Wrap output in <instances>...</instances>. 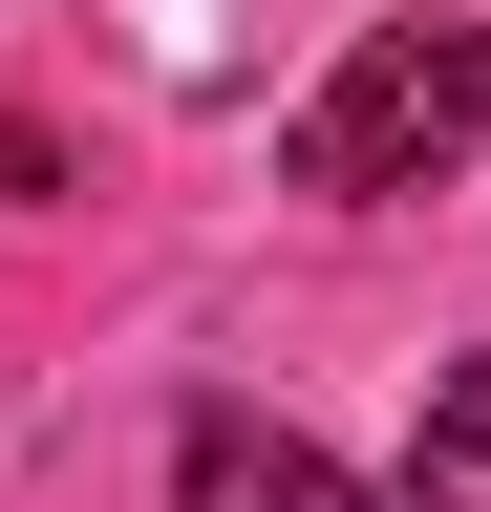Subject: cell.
Instances as JSON below:
<instances>
[{"instance_id":"6da1fadb","label":"cell","mask_w":491,"mask_h":512,"mask_svg":"<svg viewBox=\"0 0 491 512\" xmlns=\"http://www.w3.org/2000/svg\"><path fill=\"white\" fill-rule=\"evenodd\" d=\"M470 150H491V22H363L321 64V107L278 128L299 192H427V171H470Z\"/></svg>"},{"instance_id":"7a4b0ae2","label":"cell","mask_w":491,"mask_h":512,"mask_svg":"<svg viewBox=\"0 0 491 512\" xmlns=\"http://www.w3.org/2000/svg\"><path fill=\"white\" fill-rule=\"evenodd\" d=\"M171 512H385L342 470V448H299L278 406H193V448H171Z\"/></svg>"},{"instance_id":"3957f363","label":"cell","mask_w":491,"mask_h":512,"mask_svg":"<svg viewBox=\"0 0 491 512\" xmlns=\"http://www.w3.org/2000/svg\"><path fill=\"white\" fill-rule=\"evenodd\" d=\"M385 512H491V342L427 384V427H406V491Z\"/></svg>"}]
</instances>
